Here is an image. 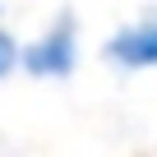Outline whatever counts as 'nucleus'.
I'll use <instances>...</instances> for the list:
<instances>
[{"instance_id":"f257e3e1","label":"nucleus","mask_w":157,"mask_h":157,"mask_svg":"<svg viewBox=\"0 0 157 157\" xmlns=\"http://www.w3.org/2000/svg\"><path fill=\"white\" fill-rule=\"evenodd\" d=\"M19 69L33 74V78H69L78 69V23H74V14H60L28 46H19Z\"/></svg>"},{"instance_id":"7ed1b4c3","label":"nucleus","mask_w":157,"mask_h":157,"mask_svg":"<svg viewBox=\"0 0 157 157\" xmlns=\"http://www.w3.org/2000/svg\"><path fill=\"white\" fill-rule=\"evenodd\" d=\"M14 69H19V42L10 28H0V78H10Z\"/></svg>"},{"instance_id":"f03ea898","label":"nucleus","mask_w":157,"mask_h":157,"mask_svg":"<svg viewBox=\"0 0 157 157\" xmlns=\"http://www.w3.org/2000/svg\"><path fill=\"white\" fill-rule=\"evenodd\" d=\"M106 60H111L116 69H125V74L157 69V14L116 28V33L106 37Z\"/></svg>"}]
</instances>
